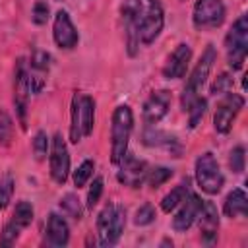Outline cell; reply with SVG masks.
<instances>
[{"label": "cell", "mask_w": 248, "mask_h": 248, "mask_svg": "<svg viewBox=\"0 0 248 248\" xmlns=\"http://www.w3.org/2000/svg\"><path fill=\"white\" fill-rule=\"evenodd\" d=\"M134 132V112L130 105H118L110 118V161L118 165L128 153V143Z\"/></svg>", "instance_id": "obj_1"}, {"label": "cell", "mask_w": 248, "mask_h": 248, "mask_svg": "<svg viewBox=\"0 0 248 248\" xmlns=\"http://www.w3.org/2000/svg\"><path fill=\"white\" fill-rule=\"evenodd\" d=\"M97 242L103 248H110L118 244L124 227H126V209L120 203L108 202L97 215Z\"/></svg>", "instance_id": "obj_2"}, {"label": "cell", "mask_w": 248, "mask_h": 248, "mask_svg": "<svg viewBox=\"0 0 248 248\" xmlns=\"http://www.w3.org/2000/svg\"><path fill=\"white\" fill-rule=\"evenodd\" d=\"M136 27L140 45H151L165 27V14L159 0H140L136 8Z\"/></svg>", "instance_id": "obj_3"}, {"label": "cell", "mask_w": 248, "mask_h": 248, "mask_svg": "<svg viewBox=\"0 0 248 248\" xmlns=\"http://www.w3.org/2000/svg\"><path fill=\"white\" fill-rule=\"evenodd\" d=\"M217 60V50L213 45H207L205 50L202 52L200 60L196 62V66L192 68L188 79H186V85L182 89V95H180V105H182V110L186 112V108L200 97L207 78H209V72L213 68V62Z\"/></svg>", "instance_id": "obj_4"}, {"label": "cell", "mask_w": 248, "mask_h": 248, "mask_svg": "<svg viewBox=\"0 0 248 248\" xmlns=\"http://www.w3.org/2000/svg\"><path fill=\"white\" fill-rule=\"evenodd\" d=\"M225 50L227 64L232 72L242 70L246 54H248V16L242 14L234 19L231 29L225 35Z\"/></svg>", "instance_id": "obj_5"}, {"label": "cell", "mask_w": 248, "mask_h": 248, "mask_svg": "<svg viewBox=\"0 0 248 248\" xmlns=\"http://www.w3.org/2000/svg\"><path fill=\"white\" fill-rule=\"evenodd\" d=\"M194 178L196 184L202 192H205L207 196H215L223 190L225 184V176L221 172V167L215 159V155L211 151H203L196 163H194Z\"/></svg>", "instance_id": "obj_6"}, {"label": "cell", "mask_w": 248, "mask_h": 248, "mask_svg": "<svg viewBox=\"0 0 248 248\" xmlns=\"http://www.w3.org/2000/svg\"><path fill=\"white\" fill-rule=\"evenodd\" d=\"M29 64L23 56L16 60L14 68V107L21 130H27V108H29Z\"/></svg>", "instance_id": "obj_7"}, {"label": "cell", "mask_w": 248, "mask_h": 248, "mask_svg": "<svg viewBox=\"0 0 248 248\" xmlns=\"http://www.w3.org/2000/svg\"><path fill=\"white\" fill-rule=\"evenodd\" d=\"M227 8L223 0H196L192 10V23L198 31H209L223 25Z\"/></svg>", "instance_id": "obj_8"}, {"label": "cell", "mask_w": 248, "mask_h": 248, "mask_svg": "<svg viewBox=\"0 0 248 248\" xmlns=\"http://www.w3.org/2000/svg\"><path fill=\"white\" fill-rule=\"evenodd\" d=\"M244 107V97L240 93H225L221 95L215 112H213V128L217 134H229L232 128V122L236 120L238 112Z\"/></svg>", "instance_id": "obj_9"}, {"label": "cell", "mask_w": 248, "mask_h": 248, "mask_svg": "<svg viewBox=\"0 0 248 248\" xmlns=\"http://www.w3.org/2000/svg\"><path fill=\"white\" fill-rule=\"evenodd\" d=\"M48 172L50 178L56 184H64L70 176V151L66 145V140L62 138L60 132H56L50 140V149H48Z\"/></svg>", "instance_id": "obj_10"}, {"label": "cell", "mask_w": 248, "mask_h": 248, "mask_svg": "<svg viewBox=\"0 0 248 248\" xmlns=\"http://www.w3.org/2000/svg\"><path fill=\"white\" fill-rule=\"evenodd\" d=\"M52 39L58 48L62 50H72L79 43V33L66 10H58L52 19Z\"/></svg>", "instance_id": "obj_11"}, {"label": "cell", "mask_w": 248, "mask_h": 248, "mask_svg": "<svg viewBox=\"0 0 248 248\" xmlns=\"http://www.w3.org/2000/svg\"><path fill=\"white\" fill-rule=\"evenodd\" d=\"M116 167H118L116 180L122 186H128V188H140V186H143L145 174H147V169H149L143 159H138L136 155L126 153L124 159Z\"/></svg>", "instance_id": "obj_12"}, {"label": "cell", "mask_w": 248, "mask_h": 248, "mask_svg": "<svg viewBox=\"0 0 248 248\" xmlns=\"http://www.w3.org/2000/svg\"><path fill=\"white\" fill-rule=\"evenodd\" d=\"M170 103H172V95L169 89H157V91H151V95L143 101V107H141V118L147 126H155L159 124L169 108H170Z\"/></svg>", "instance_id": "obj_13"}, {"label": "cell", "mask_w": 248, "mask_h": 248, "mask_svg": "<svg viewBox=\"0 0 248 248\" xmlns=\"http://www.w3.org/2000/svg\"><path fill=\"white\" fill-rule=\"evenodd\" d=\"M198 225H200V238L203 244L211 246L217 242V231H219V211L217 205L211 200H203L200 213L196 217Z\"/></svg>", "instance_id": "obj_14"}, {"label": "cell", "mask_w": 248, "mask_h": 248, "mask_svg": "<svg viewBox=\"0 0 248 248\" xmlns=\"http://www.w3.org/2000/svg\"><path fill=\"white\" fill-rule=\"evenodd\" d=\"M202 198L194 192H188V196L182 200V203L178 205V211L174 213L172 217V231L174 232H186L194 223H196V217L200 213V207H202Z\"/></svg>", "instance_id": "obj_15"}, {"label": "cell", "mask_w": 248, "mask_h": 248, "mask_svg": "<svg viewBox=\"0 0 248 248\" xmlns=\"http://www.w3.org/2000/svg\"><path fill=\"white\" fill-rule=\"evenodd\" d=\"M190 60H192V46L188 43H180L176 45V48L170 52V56L167 58L165 66H163V78L165 79H180L186 76L188 68H190Z\"/></svg>", "instance_id": "obj_16"}, {"label": "cell", "mask_w": 248, "mask_h": 248, "mask_svg": "<svg viewBox=\"0 0 248 248\" xmlns=\"http://www.w3.org/2000/svg\"><path fill=\"white\" fill-rule=\"evenodd\" d=\"M45 242L48 246L54 248H64L70 242V227L68 221L58 215V213H50L46 219V229H45Z\"/></svg>", "instance_id": "obj_17"}, {"label": "cell", "mask_w": 248, "mask_h": 248, "mask_svg": "<svg viewBox=\"0 0 248 248\" xmlns=\"http://www.w3.org/2000/svg\"><path fill=\"white\" fill-rule=\"evenodd\" d=\"M141 141H143L147 147H163V149H167L172 157H180V153H182V145H180V141H178L174 136H170V134H167V132H163V130H157V128H153V126H147V128L143 130Z\"/></svg>", "instance_id": "obj_18"}, {"label": "cell", "mask_w": 248, "mask_h": 248, "mask_svg": "<svg viewBox=\"0 0 248 248\" xmlns=\"http://www.w3.org/2000/svg\"><path fill=\"white\" fill-rule=\"evenodd\" d=\"M223 213L229 219H236V217H246L248 215V196L242 188H234L227 194L225 202H223Z\"/></svg>", "instance_id": "obj_19"}, {"label": "cell", "mask_w": 248, "mask_h": 248, "mask_svg": "<svg viewBox=\"0 0 248 248\" xmlns=\"http://www.w3.org/2000/svg\"><path fill=\"white\" fill-rule=\"evenodd\" d=\"M95 128V99L91 95L79 93V130L81 136L87 138Z\"/></svg>", "instance_id": "obj_20"}, {"label": "cell", "mask_w": 248, "mask_h": 248, "mask_svg": "<svg viewBox=\"0 0 248 248\" xmlns=\"http://www.w3.org/2000/svg\"><path fill=\"white\" fill-rule=\"evenodd\" d=\"M188 192H190V180L184 178V180H182L180 184H176L169 194L163 196V200H161V211H163V213L174 211V209L182 203V200L188 196Z\"/></svg>", "instance_id": "obj_21"}, {"label": "cell", "mask_w": 248, "mask_h": 248, "mask_svg": "<svg viewBox=\"0 0 248 248\" xmlns=\"http://www.w3.org/2000/svg\"><path fill=\"white\" fill-rule=\"evenodd\" d=\"M33 217H35V209L33 205L27 202V200H19L12 211V217H10V223L16 225L19 231L27 229L31 223H33Z\"/></svg>", "instance_id": "obj_22"}, {"label": "cell", "mask_w": 248, "mask_h": 248, "mask_svg": "<svg viewBox=\"0 0 248 248\" xmlns=\"http://www.w3.org/2000/svg\"><path fill=\"white\" fill-rule=\"evenodd\" d=\"M70 141L72 143H79L83 140L81 136V130H79V93L76 91L74 97H72V103H70Z\"/></svg>", "instance_id": "obj_23"}, {"label": "cell", "mask_w": 248, "mask_h": 248, "mask_svg": "<svg viewBox=\"0 0 248 248\" xmlns=\"http://www.w3.org/2000/svg\"><path fill=\"white\" fill-rule=\"evenodd\" d=\"M60 209H62V213L66 215V217H72L74 221H79L81 217H83V207H81V202H79V198L74 194V192H68V194H64L62 198H60Z\"/></svg>", "instance_id": "obj_24"}, {"label": "cell", "mask_w": 248, "mask_h": 248, "mask_svg": "<svg viewBox=\"0 0 248 248\" xmlns=\"http://www.w3.org/2000/svg\"><path fill=\"white\" fill-rule=\"evenodd\" d=\"M93 170H95V161H93V159L81 161V163L78 165V169L72 170V182H74V186H76L78 190L83 188V186L89 182V178L93 176Z\"/></svg>", "instance_id": "obj_25"}, {"label": "cell", "mask_w": 248, "mask_h": 248, "mask_svg": "<svg viewBox=\"0 0 248 248\" xmlns=\"http://www.w3.org/2000/svg\"><path fill=\"white\" fill-rule=\"evenodd\" d=\"M27 64H29V70H33V72H39V74H48V70H50V64H52V56L46 52V50H41V48H35L33 52H31V58L27 60Z\"/></svg>", "instance_id": "obj_26"}, {"label": "cell", "mask_w": 248, "mask_h": 248, "mask_svg": "<svg viewBox=\"0 0 248 248\" xmlns=\"http://www.w3.org/2000/svg\"><path fill=\"white\" fill-rule=\"evenodd\" d=\"M170 176H172V169L159 165V167L147 169V174H145V182H143V184H147L149 188H159V186H163Z\"/></svg>", "instance_id": "obj_27"}, {"label": "cell", "mask_w": 248, "mask_h": 248, "mask_svg": "<svg viewBox=\"0 0 248 248\" xmlns=\"http://www.w3.org/2000/svg\"><path fill=\"white\" fill-rule=\"evenodd\" d=\"M205 110H207V101L200 95L188 108H186V112H188V126L194 130L200 122H202V118H203V114H205Z\"/></svg>", "instance_id": "obj_28"}, {"label": "cell", "mask_w": 248, "mask_h": 248, "mask_svg": "<svg viewBox=\"0 0 248 248\" xmlns=\"http://www.w3.org/2000/svg\"><path fill=\"white\" fill-rule=\"evenodd\" d=\"M12 140H14V120L4 108H0V145L10 147Z\"/></svg>", "instance_id": "obj_29"}, {"label": "cell", "mask_w": 248, "mask_h": 248, "mask_svg": "<svg viewBox=\"0 0 248 248\" xmlns=\"http://www.w3.org/2000/svg\"><path fill=\"white\" fill-rule=\"evenodd\" d=\"M31 147H33V155H35L37 161H45V159H46L48 149H50V140H48V136H46L45 130H39V132L33 136Z\"/></svg>", "instance_id": "obj_30"}, {"label": "cell", "mask_w": 248, "mask_h": 248, "mask_svg": "<svg viewBox=\"0 0 248 248\" xmlns=\"http://www.w3.org/2000/svg\"><path fill=\"white\" fill-rule=\"evenodd\" d=\"M14 186H16V182H14L12 172H4L0 176V211L10 205L12 196H14Z\"/></svg>", "instance_id": "obj_31"}, {"label": "cell", "mask_w": 248, "mask_h": 248, "mask_svg": "<svg viewBox=\"0 0 248 248\" xmlns=\"http://www.w3.org/2000/svg\"><path fill=\"white\" fill-rule=\"evenodd\" d=\"M155 217H157L155 207L149 202H145V203H141L136 209V213H134V225L136 227H147V225H151L155 221Z\"/></svg>", "instance_id": "obj_32"}, {"label": "cell", "mask_w": 248, "mask_h": 248, "mask_svg": "<svg viewBox=\"0 0 248 248\" xmlns=\"http://www.w3.org/2000/svg\"><path fill=\"white\" fill-rule=\"evenodd\" d=\"M229 167L234 174H242L244 172V167H246V149L244 145H236L231 149L229 153Z\"/></svg>", "instance_id": "obj_33"}, {"label": "cell", "mask_w": 248, "mask_h": 248, "mask_svg": "<svg viewBox=\"0 0 248 248\" xmlns=\"http://www.w3.org/2000/svg\"><path fill=\"white\" fill-rule=\"evenodd\" d=\"M103 190H105V180H103V176H95L93 182L89 184L87 200H85V207H87L89 211L99 203V200H101V196H103Z\"/></svg>", "instance_id": "obj_34"}, {"label": "cell", "mask_w": 248, "mask_h": 248, "mask_svg": "<svg viewBox=\"0 0 248 248\" xmlns=\"http://www.w3.org/2000/svg\"><path fill=\"white\" fill-rule=\"evenodd\" d=\"M48 19H50V6L46 4V0H35L31 8V21L35 25H45Z\"/></svg>", "instance_id": "obj_35"}, {"label": "cell", "mask_w": 248, "mask_h": 248, "mask_svg": "<svg viewBox=\"0 0 248 248\" xmlns=\"http://www.w3.org/2000/svg\"><path fill=\"white\" fill-rule=\"evenodd\" d=\"M229 91H232V76L227 74V72H223V74H219V76L215 78V81L211 83L209 93L217 97V95H225V93H229Z\"/></svg>", "instance_id": "obj_36"}, {"label": "cell", "mask_w": 248, "mask_h": 248, "mask_svg": "<svg viewBox=\"0 0 248 248\" xmlns=\"http://www.w3.org/2000/svg\"><path fill=\"white\" fill-rule=\"evenodd\" d=\"M19 234H21V231L8 221L2 229V232H0V246H14L16 240L19 238Z\"/></svg>", "instance_id": "obj_37"}, {"label": "cell", "mask_w": 248, "mask_h": 248, "mask_svg": "<svg viewBox=\"0 0 248 248\" xmlns=\"http://www.w3.org/2000/svg\"><path fill=\"white\" fill-rule=\"evenodd\" d=\"M161 246H172V240H170V238H165V240L161 242Z\"/></svg>", "instance_id": "obj_38"}]
</instances>
